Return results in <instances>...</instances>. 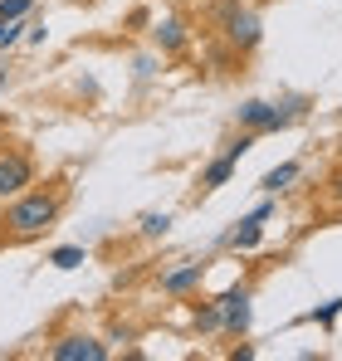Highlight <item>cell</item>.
I'll use <instances>...</instances> for the list:
<instances>
[{
	"label": "cell",
	"mask_w": 342,
	"mask_h": 361,
	"mask_svg": "<svg viewBox=\"0 0 342 361\" xmlns=\"http://www.w3.org/2000/svg\"><path fill=\"white\" fill-rule=\"evenodd\" d=\"M269 215H274V200H264L254 215H244V220H240V230L230 235V244H235V249H254V244L264 240V220H269Z\"/></svg>",
	"instance_id": "6"
},
{
	"label": "cell",
	"mask_w": 342,
	"mask_h": 361,
	"mask_svg": "<svg viewBox=\"0 0 342 361\" xmlns=\"http://www.w3.org/2000/svg\"><path fill=\"white\" fill-rule=\"evenodd\" d=\"M20 35H30V25H20V20H0V44H5V49L20 44Z\"/></svg>",
	"instance_id": "14"
},
{
	"label": "cell",
	"mask_w": 342,
	"mask_h": 361,
	"mask_svg": "<svg viewBox=\"0 0 342 361\" xmlns=\"http://www.w3.org/2000/svg\"><path fill=\"white\" fill-rule=\"evenodd\" d=\"M220 307H225V332H235V337L249 332V288H230Z\"/></svg>",
	"instance_id": "7"
},
{
	"label": "cell",
	"mask_w": 342,
	"mask_h": 361,
	"mask_svg": "<svg viewBox=\"0 0 342 361\" xmlns=\"http://www.w3.org/2000/svg\"><path fill=\"white\" fill-rule=\"evenodd\" d=\"M49 357L54 361H108V347L98 337H59L49 347Z\"/></svg>",
	"instance_id": "4"
},
{
	"label": "cell",
	"mask_w": 342,
	"mask_h": 361,
	"mask_svg": "<svg viewBox=\"0 0 342 361\" xmlns=\"http://www.w3.org/2000/svg\"><path fill=\"white\" fill-rule=\"evenodd\" d=\"M216 20L225 30V39L235 49H254L259 44V15L254 10H240L235 0H216Z\"/></svg>",
	"instance_id": "2"
},
{
	"label": "cell",
	"mask_w": 342,
	"mask_h": 361,
	"mask_svg": "<svg viewBox=\"0 0 342 361\" xmlns=\"http://www.w3.org/2000/svg\"><path fill=\"white\" fill-rule=\"evenodd\" d=\"M338 312H342V298H333V302H323V307H313V312H308V322H333Z\"/></svg>",
	"instance_id": "16"
},
{
	"label": "cell",
	"mask_w": 342,
	"mask_h": 361,
	"mask_svg": "<svg viewBox=\"0 0 342 361\" xmlns=\"http://www.w3.org/2000/svg\"><path fill=\"white\" fill-rule=\"evenodd\" d=\"M201 274H206V264H186V269H171L167 279H162V293H186V288H196V283H201Z\"/></svg>",
	"instance_id": "8"
},
{
	"label": "cell",
	"mask_w": 342,
	"mask_h": 361,
	"mask_svg": "<svg viewBox=\"0 0 342 361\" xmlns=\"http://www.w3.org/2000/svg\"><path fill=\"white\" fill-rule=\"evenodd\" d=\"M49 264H54V269H78V264H83V249H78V244H64V249L49 254Z\"/></svg>",
	"instance_id": "13"
},
{
	"label": "cell",
	"mask_w": 342,
	"mask_h": 361,
	"mask_svg": "<svg viewBox=\"0 0 342 361\" xmlns=\"http://www.w3.org/2000/svg\"><path fill=\"white\" fill-rule=\"evenodd\" d=\"M30 180H35V161H30L25 152H5V157H0V200H5V195H20Z\"/></svg>",
	"instance_id": "3"
},
{
	"label": "cell",
	"mask_w": 342,
	"mask_h": 361,
	"mask_svg": "<svg viewBox=\"0 0 342 361\" xmlns=\"http://www.w3.org/2000/svg\"><path fill=\"white\" fill-rule=\"evenodd\" d=\"M196 327H201V332H216V327H225V307H220V298L206 302V307H196Z\"/></svg>",
	"instance_id": "11"
},
{
	"label": "cell",
	"mask_w": 342,
	"mask_h": 361,
	"mask_svg": "<svg viewBox=\"0 0 342 361\" xmlns=\"http://www.w3.org/2000/svg\"><path fill=\"white\" fill-rule=\"evenodd\" d=\"M186 44V25L176 20V15H167L162 25H157V49H167V54H176Z\"/></svg>",
	"instance_id": "9"
},
{
	"label": "cell",
	"mask_w": 342,
	"mask_h": 361,
	"mask_svg": "<svg viewBox=\"0 0 342 361\" xmlns=\"http://www.w3.org/2000/svg\"><path fill=\"white\" fill-rule=\"evenodd\" d=\"M240 122L249 127V132H279L293 122V113H279V108H269V103H259V98H249L244 108H240Z\"/></svg>",
	"instance_id": "5"
},
{
	"label": "cell",
	"mask_w": 342,
	"mask_h": 361,
	"mask_svg": "<svg viewBox=\"0 0 342 361\" xmlns=\"http://www.w3.org/2000/svg\"><path fill=\"white\" fill-rule=\"evenodd\" d=\"M293 176H298V161H284V166H274V171H264V180H259V185H264L269 195H279V190H284V185H288Z\"/></svg>",
	"instance_id": "10"
},
{
	"label": "cell",
	"mask_w": 342,
	"mask_h": 361,
	"mask_svg": "<svg viewBox=\"0 0 342 361\" xmlns=\"http://www.w3.org/2000/svg\"><path fill=\"white\" fill-rule=\"evenodd\" d=\"M30 15V0H0V20H25Z\"/></svg>",
	"instance_id": "15"
},
{
	"label": "cell",
	"mask_w": 342,
	"mask_h": 361,
	"mask_svg": "<svg viewBox=\"0 0 342 361\" xmlns=\"http://www.w3.org/2000/svg\"><path fill=\"white\" fill-rule=\"evenodd\" d=\"M54 220H59V195H49V190H20V195L5 205V230H10L15 240L45 235Z\"/></svg>",
	"instance_id": "1"
},
{
	"label": "cell",
	"mask_w": 342,
	"mask_h": 361,
	"mask_svg": "<svg viewBox=\"0 0 342 361\" xmlns=\"http://www.w3.org/2000/svg\"><path fill=\"white\" fill-rule=\"evenodd\" d=\"M338 200H342V176H338Z\"/></svg>",
	"instance_id": "17"
},
{
	"label": "cell",
	"mask_w": 342,
	"mask_h": 361,
	"mask_svg": "<svg viewBox=\"0 0 342 361\" xmlns=\"http://www.w3.org/2000/svg\"><path fill=\"white\" fill-rule=\"evenodd\" d=\"M171 230V215H162V210H147V215H142V235H147V240H157V235H167Z\"/></svg>",
	"instance_id": "12"
}]
</instances>
